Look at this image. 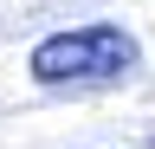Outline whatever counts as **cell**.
<instances>
[{
    "label": "cell",
    "instance_id": "obj_1",
    "mask_svg": "<svg viewBox=\"0 0 155 149\" xmlns=\"http://www.w3.org/2000/svg\"><path fill=\"white\" fill-rule=\"evenodd\" d=\"M136 39L123 26H78V32H52V39L32 46L26 71L39 84H71V78H123V71H136Z\"/></svg>",
    "mask_w": 155,
    "mask_h": 149
}]
</instances>
